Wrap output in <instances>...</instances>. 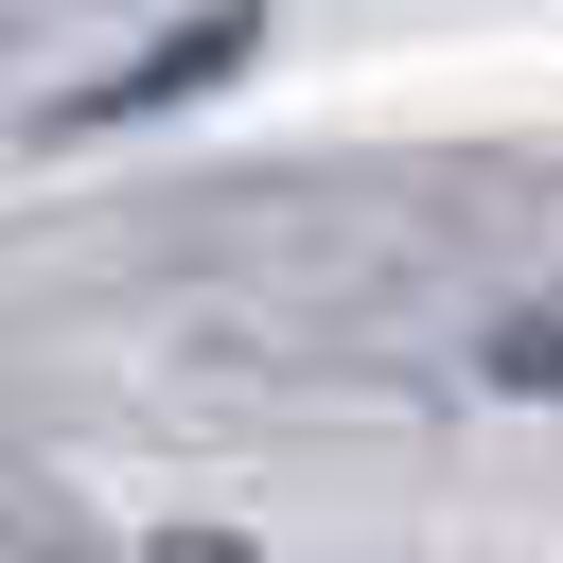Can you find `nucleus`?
I'll list each match as a JSON object with an SVG mask.
<instances>
[{"instance_id": "obj_1", "label": "nucleus", "mask_w": 563, "mask_h": 563, "mask_svg": "<svg viewBox=\"0 0 563 563\" xmlns=\"http://www.w3.org/2000/svg\"><path fill=\"white\" fill-rule=\"evenodd\" d=\"M246 53H264V0H194V18L123 35L88 88H53V106H35V141H123V123H176V106H211Z\"/></svg>"}, {"instance_id": "obj_4", "label": "nucleus", "mask_w": 563, "mask_h": 563, "mask_svg": "<svg viewBox=\"0 0 563 563\" xmlns=\"http://www.w3.org/2000/svg\"><path fill=\"white\" fill-rule=\"evenodd\" d=\"M123 563H264L246 528H158V545H123Z\"/></svg>"}, {"instance_id": "obj_3", "label": "nucleus", "mask_w": 563, "mask_h": 563, "mask_svg": "<svg viewBox=\"0 0 563 563\" xmlns=\"http://www.w3.org/2000/svg\"><path fill=\"white\" fill-rule=\"evenodd\" d=\"M0 563H88V528H70V493H0Z\"/></svg>"}, {"instance_id": "obj_2", "label": "nucleus", "mask_w": 563, "mask_h": 563, "mask_svg": "<svg viewBox=\"0 0 563 563\" xmlns=\"http://www.w3.org/2000/svg\"><path fill=\"white\" fill-rule=\"evenodd\" d=\"M475 369H493V387H528V405H563V282H528V299L475 334Z\"/></svg>"}]
</instances>
